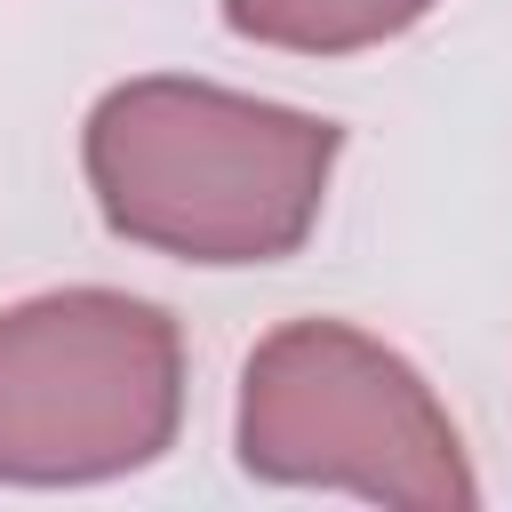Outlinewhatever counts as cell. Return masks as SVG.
Here are the masks:
<instances>
[{
	"mask_svg": "<svg viewBox=\"0 0 512 512\" xmlns=\"http://www.w3.org/2000/svg\"><path fill=\"white\" fill-rule=\"evenodd\" d=\"M336 152V120L168 72L120 80L80 136L104 224L184 264H272L304 248Z\"/></svg>",
	"mask_w": 512,
	"mask_h": 512,
	"instance_id": "obj_1",
	"label": "cell"
},
{
	"mask_svg": "<svg viewBox=\"0 0 512 512\" xmlns=\"http://www.w3.org/2000/svg\"><path fill=\"white\" fill-rule=\"evenodd\" d=\"M240 464L272 488H352L408 512L480 496L432 384L344 320H288L240 376Z\"/></svg>",
	"mask_w": 512,
	"mask_h": 512,
	"instance_id": "obj_2",
	"label": "cell"
},
{
	"mask_svg": "<svg viewBox=\"0 0 512 512\" xmlns=\"http://www.w3.org/2000/svg\"><path fill=\"white\" fill-rule=\"evenodd\" d=\"M184 416V336L160 304L64 288L0 312V480L64 488L152 464Z\"/></svg>",
	"mask_w": 512,
	"mask_h": 512,
	"instance_id": "obj_3",
	"label": "cell"
},
{
	"mask_svg": "<svg viewBox=\"0 0 512 512\" xmlns=\"http://www.w3.org/2000/svg\"><path fill=\"white\" fill-rule=\"evenodd\" d=\"M432 0H224V24L240 40L264 48H296V56H352L376 48L392 32H408Z\"/></svg>",
	"mask_w": 512,
	"mask_h": 512,
	"instance_id": "obj_4",
	"label": "cell"
}]
</instances>
